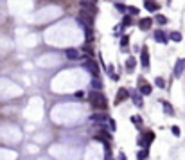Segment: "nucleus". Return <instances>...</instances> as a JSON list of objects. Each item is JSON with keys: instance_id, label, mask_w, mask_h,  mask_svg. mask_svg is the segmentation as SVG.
Listing matches in <instances>:
<instances>
[{"instance_id": "nucleus-1", "label": "nucleus", "mask_w": 185, "mask_h": 160, "mask_svg": "<svg viewBox=\"0 0 185 160\" xmlns=\"http://www.w3.org/2000/svg\"><path fill=\"white\" fill-rule=\"evenodd\" d=\"M88 101H90V103L94 104V108H97V110H106V108H108V101H106V97H104L99 90L90 92V94H88Z\"/></svg>"}, {"instance_id": "nucleus-2", "label": "nucleus", "mask_w": 185, "mask_h": 160, "mask_svg": "<svg viewBox=\"0 0 185 160\" xmlns=\"http://www.w3.org/2000/svg\"><path fill=\"white\" fill-rule=\"evenodd\" d=\"M84 68H86V70H88V72H90L94 78H99V74H101V72H99V67H97V63L92 60V58L84 60Z\"/></svg>"}, {"instance_id": "nucleus-3", "label": "nucleus", "mask_w": 185, "mask_h": 160, "mask_svg": "<svg viewBox=\"0 0 185 160\" xmlns=\"http://www.w3.org/2000/svg\"><path fill=\"white\" fill-rule=\"evenodd\" d=\"M81 9L84 13H88V15H92V16H95V13H97V7H95V2H86V0H81Z\"/></svg>"}, {"instance_id": "nucleus-4", "label": "nucleus", "mask_w": 185, "mask_h": 160, "mask_svg": "<svg viewBox=\"0 0 185 160\" xmlns=\"http://www.w3.org/2000/svg\"><path fill=\"white\" fill-rule=\"evenodd\" d=\"M128 97H131V96H129V92H128L126 88H119L117 97H115V104H121V103H124Z\"/></svg>"}, {"instance_id": "nucleus-5", "label": "nucleus", "mask_w": 185, "mask_h": 160, "mask_svg": "<svg viewBox=\"0 0 185 160\" xmlns=\"http://www.w3.org/2000/svg\"><path fill=\"white\" fill-rule=\"evenodd\" d=\"M183 70H185V58H180V60L176 61V65H174V76L180 78L183 74Z\"/></svg>"}, {"instance_id": "nucleus-6", "label": "nucleus", "mask_w": 185, "mask_h": 160, "mask_svg": "<svg viewBox=\"0 0 185 160\" xmlns=\"http://www.w3.org/2000/svg\"><path fill=\"white\" fill-rule=\"evenodd\" d=\"M139 83H140V86H139V92H140L142 96H149V94L153 92V86H151V85H147L144 79H140Z\"/></svg>"}, {"instance_id": "nucleus-7", "label": "nucleus", "mask_w": 185, "mask_h": 160, "mask_svg": "<svg viewBox=\"0 0 185 160\" xmlns=\"http://www.w3.org/2000/svg\"><path fill=\"white\" fill-rule=\"evenodd\" d=\"M140 63H142L144 68L149 67V50H147V47H142V50H140Z\"/></svg>"}, {"instance_id": "nucleus-8", "label": "nucleus", "mask_w": 185, "mask_h": 160, "mask_svg": "<svg viewBox=\"0 0 185 160\" xmlns=\"http://www.w3.org/2000/svg\"><path fill=\"white\" fill-rule=\"evenodd\" d=\"M153 36H155V41H158V43H167V36H165V33L162 29H156Z\"/></svg>"}, {"instance_id": "nucleus-9", "label": "nucleus", "mask_w": 185, "mask_h": 160, "mask_svg": "<svg viewBox=\"0 0 185 160\" xmlns=\"http://www.w3.org/2000/svg\"><path fill=\"white\" fill-rule=\"evenodd\" d=\"M65 54H67V58H68V60H79V58H81V54H79V50H77V49H67V52H65Z\"/></svg>"}, {"instance_id": "nucleus-10", "label": "nucleus", "mask_w": 185, "mask_h": 160, "mask_svg": "<svg viewBox=\"0 0 185 160\" xmlns=\"http://www.w3.org/2000/svg\"><path fill=\"white\" fill-rule=\"evenodd\" d=\"M151 25H153V18H142V20L139 22V27H140L142 31H147Z\"/></svg>"}, {"instance_id": "nucleus-11", "label": "nucleus", "mask_w": 185, "mask_h": 160, "mask_svg": "<svg viewBox=\"0 0 185 160\" xmlns=\"http://www.w3.org/2000/svg\"><path fill=\"white\" fill-rule=\"evenodd\" d=\"M135 67H137V60H135L133 56L126 60V70H128V72H133V70H135Z\"/></svg>"}, {"instance_id": "nucleus-12", "label": "nucleus", "mask_w": 185, "mask_h": 160, "mask_svg": "<svg viewBox=\"0 0 185 160\" xmlns=\"http://www.w3.org/2000/svg\"><path fill=\"white\" fill-rule=\"evenodd\" d=\"M144 5L147 11H158V4L155 0H144Z\"/></svg>"}, {"instance_id": "nucleus-13", "label": "nucleus", "mask_w": 185, "mask_h": 160, "mask_svg": "<svg viewBox=\"0 0 185 160\" xmlns=\"http://www.w3.org/2000/svg\"><path fill=\"white\" fill-rule=\"evenodd\" d=\"M110 119V117H108V115H106V113H101V112H99V113H95V115H92V117H90V120H95V122H104V120H108Z\"/></svg>"}, {"instance_id": "nucleus-14", "label": "nucleus", "mask_w": 185, "mask_h": 160, "mask_svg": "<svg viewBox=\"0 0 185 160\" xmlns=\"http://www.w3.org/2000/svg\"><path fill=\"white\" fill-rule=\"evenodd\" d=\"M131 99H133V103H135L139 108L142 106V94H140V92H135V94L131 96Z\"/></svg>"}, {"instance_id": "nucleus-15", "label": "nucleus", "mask_w": 185, "mask_h": 160, "mask_svg": "<svg viewBox=\"0 0 185 160\" xmlns=\"http://www.w3.org/2000/svg\"><path fill=\"white\" fill-rule=\"evenodd\" d=\"M95 140H99V142H106V140H110V133L101 131V133H97V135H95Z\"/></svg>"}, {"instance_id": "nucleus-16", "label": "nucleus", "mask_w": 185, "mask_h": 160, "mask_svg": "<svg viewBox=\"0 0 185 160\" xmlns=\"http://www.w3.org/2000/svg\"><path fill=\"white\" fill-rule=\"evenodd\" d=\"M169 38H171L173 41H176V43H178V41H182V33H178V31H173V33L169 34Z\"/></svg>"}, {"instance_id": "nucleus-17", "label": "nucleus", "mask_w": 185, "mask_h": 160, "mask_svg": "<svg viewBox=\"0 0 185 160\" xmlns=\"http://www.w3.org/2000/svg\"><path fill=\"white\" fill-rule=\"evenodd\" d=\"M162 104H164V110H165V113H167V115H174V110H173V106H171V104H169V103H162Z\"/></svg>"}, {"instance_id": "nucleus-18", "label": "nucleus", "mask_w": 185, "mask_h": 160, "mask_svg": "<svg viewBox=\"0 0 185 160\" xmlns=\"http://www.w3.org/2000/svg\"><path fill=\"white\" fill-rule=\"evenodd\" d=\"M92 88H94V90H101V88H103V83L97 79V78H94V81H92Z\"/></svg>"}, {"instance_id": "nucleus-19", "label": "nucleus", "mask_w": 185, "mask_h": 160, "mask_svg": "<svg viewBox=\"0 0 185 160\" xmlns=\"http://www.w3.org/2000/svg\"><path fill=\"white\" fill-rule=\"evenodd\" d=\"M115 9H117V11H121V13H128V7H126L124 4H121V2H119V4L115 2Z\"/></svg>"}, {"instance_id": "nucleus-20", "label": "nucleus", "mask_w": 185, "mask_h": 160, "mask_svg": "<svg viewBox=\"0 0 185 160\" xmlns=\"http://www.w3.org/2000/svg\"><path fill=\"white\" fill-rule=\"evenodd\" d=\"M155 22H156V23H167V18H165L164 15H156V16H155Z\"/></svg>"}, {"instance_id": "nucleus-21", "label": "nucleus", "mask_w": 185, "mask_h": 160, "mask_svg": "<svg viewBox=\"0 0 185 160\" xmlns=\"http://www.w3.org/2000/svg\"><path fill=\"white\" fill-rule=\"evenodd\" d=\"M155 85H156L158 88H165V81L162 79V78H156V79H155Z\"/></svg>"}, {"instance_id": "nucleus-22", "label": "nucleus", "mask_w": 185, "mask_h": 160, "mask_svg": "<svg viewBox=\"0 0 185 160\" xmlns=\"http://www.w3.org/2000/svg\"><path fill=\"white\" fill-rule=\"evenodd\" d=\"M137 158H139V160H146V158H147V149H142V151H139Z\"/></svg>"}, {"instance_id": "nucleus-23", "label": "nucleus", "mask_w": 185, "mask_h": 160, "mask_svg": "<svg viewBox=\"0 0 185 160\" xmlns=\"http://www.w3.org/2000/svg\"><path fill=\"white\" fill-rule=\"evenodd\" d=\"M128 13H129L131 16H137V15H139V7H133V5H131V7H128Z\"/></svg>"}, {"instance_id": "nucleus-24", "label": "nucleus", "mask_w": 185, "mask_h": 160, "mask_svg": "<svg viewBox=\"0 0 185 160\" xmlns=\"http://www.w3.org/2000/svg\"><path fill=\"white\" fill-rule=\"evenodd\" d=\"M131 23V16H124L122 18V27H128Z\"/></svg>"}, {"instance_id": "nucleus-25", "label": "nucleus", "mask_w": 185, "mask_h": 160, "mask_svg": "<svg viewBox=\"0 0 185 160\" xmlns=\"http://www.w3.org/2000/svg\"><path fill=\"white\" fill-rule=\"evenodd\" d=\"M147 144H149V140H146V135L139 139V146H142V148H144V146H147Z\"/></svg>"}, {"instance_id": "nucleus-26", "label": "nucleus", "mask_w": 185, "mask_h": 160, "mask_svg": "<svg viewBox=\"0 0 185 160\" xmlns=\"http://www.w3.org/2000/svg\"><path fill=\"white\" fill-rule=\"evenodd\" d=\"M128 40H129L128 36H124L122 40H121V47H122V49H126V47H128Z\"/></svg>"}, {"instance_id": "nucleus-27", "label": "nucleus", "mask_w": 185, "mask_h": 160, "mask_svg": "<svg viewBox=\"0 0 185 160\" xmlns=\"http://www.w3.org/2000/svg\"><path fill=\"white\" fill-rule=\"evenodd\" d=\"M171 131H173L176 137H180V128H178V126H173V128H171Z\"/></svg>"}, {"instance_id": "nucleus-28", "label": "nucleus", "mask_w": 185, "mask_h": 160, "mask_svg": "<svg viewBox=\"0 0 185 160\" xmlns=\"http://www.w3.org/2000/svg\"><path fill=\"white\" fill-rule=\"evenodd\" d=\"M108 122H110V130L113 131V130L117 128V126H115V120H113V119H108Z\"/></svg>"}, {"instance_id": "nucleus-29", "label": "nucleus", "mask_w": 185, "mask_h": 160, "mask_svg": "<svg viewBox=\"0 0 185 160\" xmlns=\"http://www.w3.org/2000/svg\"><path fill=\"white\" fill-rule=\"evenodd\" d=\"M119 160H126V157H124L122 153H121V155H119Z\"/></svg>"}, {"instance_id": "nucleus-30", "label": "nucleus", "mask_w": 185, "mask_h": 160, "mask_svg": "<svg viewBox=\"0 0 185 160\" xmlns=\"http://www.w3.org/2000/svg\"><path fill=\"white\" fill-rule=\"evenodd\" d=\"M86 2H97V0H86Z\"/></svg>"}]
</instances>
